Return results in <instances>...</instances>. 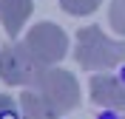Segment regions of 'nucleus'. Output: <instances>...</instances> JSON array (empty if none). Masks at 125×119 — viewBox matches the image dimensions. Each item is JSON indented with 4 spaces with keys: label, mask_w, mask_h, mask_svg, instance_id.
<instances>
[{
    "label": "nucleus",
    "mask_w": 125,
    "mask_h": 119,
    "mask_svg": "<svg viewBox=\"0 0 125 119\" xmlns=\"http://www.w3.org/2000/svg\"><path fill=\"white\" fill-rule=\"evenodd\" d=\"M77 63L85 71H105L125 63V37L111 40L100 26H85L77 34Z\"/></svg>",
    "instance_id": "1"
},
{
    "label": "nucleus",
    "mask_w": 125,
    "mask_h": 119,
    "mask_svg": "<svg viewBox=\"0 0 125 119\" xmlns=\"http://www.w3.org/2000/svg\"><path fill=\"white\" fill-rule=\"evenodd\" d=\"M34 91L57 113H68V111H74L80 105V85L74 79V74L65 71V68H54V65L43 68V74L34 82Z\"/></svg>",
    "instance_id": "2"
},
{
    "label": "nucleus",
    "mask_w": 125,
    "mask_h": 119,
    "mask_svg": "<svg viewBox=\"0 0 125 119\" xmlns=\"http://www.w3.org/2000/svg\"><path fill=\"white\" fill-rule=\"evenodd\" d=\"M46 65L31 54L26 43H9L0 48V77L9 85H31L37 82Z\"/></svg>",
    "instance_id": "3"
},
{
    "label": "nucleus",
    "mask_w": 125,
    "mask_h": 119,
    "mask_svg": "<svg viewBox=\"0 0 125 119\" xmlns=\"http://www.w3.org/2000/svg\"><path fill=\"white\" fill-rule=\"evenodd\" d=\"M26 48L48 68V65H57L62 57H65V51H68V37H65V31H62L60 26H54V23H37L34 28H29V34H26Z\"/></svg>",
    "instance_id": "4"
},
{
    "label": "nucleus",
    "mask_w": 125,
    "mask_h": 119,
    "mask_svg": "<svg viewBox=\"0 0 125 119\" xmlns=\"http://www.w3.org/2000/svg\"><path fill=\"white\" fill-rule=\"evenodd\" d=\"M91 99L100 108L125 111V79L117 74H97L91 77Z\"/></svg>",
    "instance_id": "5"
},
{
    "label": "nucleus",
    "mask_w": 125,
    "mask_h": 119,
    "mask_svg": "<svg viewBox=\"0 0 125 119\" xmlns=\"http://www.w3.org/2000/svg\"><path fill=\"white\" fill-rule=\"evenodd\" d=\"M29 14H31V0H0V23L9 37H17L23 31Z\"/></svg>",
    "instance_id": "6"
},
{
    "label": "nucleus",
    "mask_w": 125,
    "mask_h": 119,
    "mask_svg": "<svg viewBox=\"0 0 125 119\" xmlns=\"http://www.w3.org/2000/svg\"><path fill=\"white\" fill-rule=\"evenodd\" d=\"M17 102H20V119H60V113L37 91H26Z\"/></svg>",
    "instance_id": "7"
},
{
    "label": "nucleus",
    "mask_w": 125,
    "mask_h": 119,
    "mask_svg": "<svg viewBox=\"0 0 125 119\" xmlns=\"http://www.w3.org/2000/svg\"><path fill=\"white\" fill-rule=\"evenodd\" d=\"M102 0H60V6L74 17H83V14H91L94 9L100 6Z\"/></svg>",
    "instance_id": "8"
},
{
    "label": "nucleus",
    "mask_w": 125,
    "mask_h": 119,
    "mask_svg": "<svg viewBox=\"0 0 125 119\" xmlns=\"http://www.w3.org/2000/svg\"><path fill=\"white\" fill-rule=\"evenodd\" d=\"M108 20H111V28L125 37V0H111Z\"/></svg>",
    "instance_id": "9"
},
{
    "label": "nucleus",
    "mask_w": 125,
    "mask_h": 119,
    "mask_svg": "<svg viewBox=\"0 0 125 119\" xmlns=\"http://www.w3.org/2000/svg\"><path fill=\"white\" fill-rule=\"evenodd\" d=\"M0 119H20V102L9 94H0Z\"/></svg>",
    "instance_id": "10"
}]
</instances>
